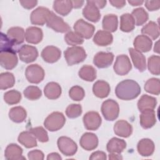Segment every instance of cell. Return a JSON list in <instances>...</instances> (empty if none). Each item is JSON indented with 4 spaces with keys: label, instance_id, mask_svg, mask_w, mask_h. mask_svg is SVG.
Returning <instances> with one entry per match:
<instances>
[{
    "label": "cell",
    "instance_id": "cell-41",
    "mask_svg": "<svg viewBox=\"0 0 160 160\" xmlns=\"http://www.w3.org/2000/svg\"><path fill=\"white\" fill-rule=\"evenodd\" d=\"M148 68L149 71L154 75L160 74V58L159 56L152 55L148 58Z\"/></svg>",
    "mask_w": 160,
    "mask_h": 160
},
{
    "label": "cell",
    "instance_id": "cell-44",
    "mask_svg": "<svg viewBox=\"0 0 160 160\" xmlns=\"http://www.w3.org/2000/svg\"><path fill=\"white\" fill-rule=\"evenodd\" d=\"M64 40L68 45L76 46L83 43L84 39L74 31H69L64 36Z\"/></svg>",
    "mask_w": 160,
    "mask_h": 160
},
{
    "label": "cell",
    "instance_id": "cell-37",
    "mask_svg": "<svg viewBox=\"0 0 160 160\" xmlns=\"http://www.w3.org/2000/svg\"><path fill=\"white\" fill-rule=\"evenodd\" d=\"M96 69L90 65L83 66L78 72L80 78L89 82H92L96 78Z\"/></svg>",
    "mask_w": 160,
    "mask_h": 160
},
{
    "label": "cell",
    "instance_id": "cell-34",
    "mask_svg": "<svg viewBox=\"0 0 160 160\" xmlns=\"http://www.w3.org/2000/svg\"><path fill=\"white\" fill-rule=\"evenodd\" d=\"M8 115L12 121L16 123H21L25 121L27 117V112L24 108L16 106L9 110Z\"/></svg>",
    "mask_w": 160,
    "mask_h": 160
},
{
    "label": "cell",
    "instance_id": "cell-17",
    "mask_svg": "<svg viewBox=\"0 0 160 160\" xmlns=\"http://www.w3.org/2000/svg\"><path fill=\"white\" fill-rule=\"evenodd\" d=\"M97 136L92 132H85L80 139V146L86 151H91L96 149L98 145Z\"/></svg>",
    "mask_w": 160,
    "mask_h": 160
},
{
    "label": "cell",
    "instance_id": "cell-58",
    "mask_svg": "<svg viewBox=\"0 0 160 160\" xmlns=\"http://www.w3.org/2000/svg\"><path fill=\"white\" fill-rule=\"evenodd\" d=\"M109 159H122V157L117 153H109Z\"/></svg>",
    "mask_w": 160,
    "mask_h": 160
},
{
    "label": "cell",
    "instance_id": "cell-35",
    "mask_svg": "<svg viewBox=\"0 0 160 160\" xmlns=\"http://www.w3.org/2000/svg\"><path fill=\"white\" fill-rule=\"evenodd\" d=\"M141 33L147 35L149 38L152 40L156 39L159 36V25L154 21H149L141 29Z\"/></svg>",
    "mask_w": 160,
    "mask_h": 160
},
{
    "label": "cell",
    "instance_id": "cell-23",
    "mask_svg": "<svg viewBox=\"0 0 160 160\" xmlns=\"http://www.w3.org/2000/svg\"><path fill=\"white\" fill-rule=\"evenodd\" d=\"M5 158L8 160L26 159L22 156V149L16 144H9L4 151Z\"/></svg>",
    "mask_w": 160,
    "mask_h": 160
},
{
    "label": "cell",
    "instance_id": "cell-10",
    "mask_svg": "<svg viewBox=\"0 0 160 160\" xmlns=\"http://www.w3.org/2000/svg\"><path fill=\"white\" fill-rule=\"evenodd\" d=\"M19 59L25 63H30L34 61L38 57V51L33 46L25 44L22 46L18 50Z\"/></svg>",
    "mask_w": 160,
    "mask_h": 160
},
{
    "label": "cell",
    "instance_id": "cell-40",
    "mask_svg": "<svg viewBox=\"0 0 160 160\" xmlns=\"http://www.w3.org/2000/svg\"><path fill=\"white\" fill-rule=\"evenodd\" d=\"M144 89L150 94L159 95L160 93L159 79L154 78L149 79L144 84Z\"/></svg>",
    "mask_w": 160,
    "mask_h": 160
},
{
    "label": "cell",
    "instance_id": "cell-49",
    "mask_svg": "<svg viewBox=\"0 0 160 160\" xmlns=\"http://www.w3.org/2000/svg\"><path fill=\"white\" fill-rule=\"evenodd\" d=\"M28 159L30 160H42L44 159V153L38 149L31 151L28 154Z\"/></svg>",
    "mask_w": 160,
    "mask_h": 160
},
{
    "label": "cell",
    "instance_id": "cell-29",
    "mask_svg": "<svg viewBox=\"0 0 160 160\" xmlns=\"http://www.w3.org/2000/svg\"><path fill=\"white\" fill-rule=\"evenodd\" d=\"M126 148V141L118 138H112L108 141L106 145V149L109 153L120 154Z\"/></svg>",
    "mask_w": 160,
    "mask_h": 160
},
{
    "label": "cell",
    "instance_id": "cell-18",
    "mask_svg": "<svg viewBox=\"0 0 160 160\" xmlns=\"http://www.w3.org/2000/svg\"><path fill=\"white\" fill-rule=\"evenodd\" d=\"M152 40L146 35H138L135 38L133 42L134 49L141 52L149 51L152 48Z\"/></svg>",
    "mask_w": 160,
    "mask_h": 160
},
{
    "label": "cell",
    "instance_id": "cell-53",
    "mask_svg": "<svg viewBox=\"0 0 160 160\" xmlns=\"http://www.w3.org/2000/svg\"><path fill=\"white\" fill-rule=\"evenodd\" d=\"M109 2L112 6L116 7V8H121L124 7L126 4V1H123V0H119V1L111 0L109 1Z\"/></svg>",
    "mask_w": 160,
    "mask_h": 160
},
{
    "label": "cell",
    "instance_id": "cell-24",
    "mask_svg": "<svg viewBox=\"0 0 160 160\" xmlns=\"http://www.w3.org/2000/svg\"><path fill=\"white\" fill-rule=\"evenodd\" d=\"M140 124L144 129H149L156 123V113L154 110H146L140 115Z\"/></svg>",
    "mask_w": 160,
    "mask_h": 160
},
{
    "label": "cell",
    "instance_id": "cell-1",
    "mask_svg": "<svg viewBox=\"0 0 160 160\" xmlns=\"http://www.w3.org/2000/svg\"><path fill=\"white\" fill-rule=\"evenodd\" d=\"M141 89L137 82L132 79H125L118 84L115 89L116 96L124 101L132 100L141 93Z\"/></svg>",
    "mask_w": 160,
    "mask_h": 160
},
{
    "label": "cell",
    "instance_id": "cell-43",
    "mask_svg": "<svg viewBox=\"0 0 160 160\" xmlns=\"http://www.w3.org/2000/svg\"><path fill=\"white\" fill-rule=\"evenodd\" d=\"M4 101L9 105L16 104L19 103L21 99V94L16 90H10L4 94Z\"/></svg>",
    "mask_w": 160,
    "mask_h": 160
},
{
    "label": "cell",
    "instance_id": "cell-51",
    "mask_svg": "<svg viewBox=\"0 0 160 160\" xmlns=\"http://www.w3.org/2000/svg\"><path fill=\"white\" fill-rule=\"evenodd\" d=\"M107 159L106 154L103 151H97L94 152H92L90 157L89 159L91 160H94V159H101V160H106Z\"/></svg>",
    "mask_w": 160,
    "mask_h": 160
},
{
    "label": "cell",
    "instance_id": "cell-55",
    "mask_svg": "<svg viewBox=\"0 0 160 160\" xmlns=\"http://www.w3.org/2000/svg\"><path fill=\"white\" fill-rule=\"evenodd\" d=\"M47 159L48 160H61L62 159V158L61 157V156L57 153V152H51L50 154H49L47 156Z\"/></svg>",
    "mask_w": 160,
    "mask_h": 160
},
{
    "label": "cell",
    "instance_id": "cell-9",
    "mask_svg": "<svg viewBox=\"0 0 160 160\" xmlns=\"http://www.w3.org/2000/svg\"><path fill=\"white\" fill-rule=\"evenodd\" d=\"M113 69L118 75L124 76L128 74L132 69V65L129 57L124 54L118 56L113 66Z\"/></svg>",
    "mask_w": 160,
    "mask_h": 160
},
{
    "label": "cell",
    "instance_id": "cell-45",
    "mask_svg": "<svg viewBox=\"0 0 160 160\" xmlns=\"http://www.w3.org/2000/svg\"><path fill=\"white\" fill-rule=\"evenodd\" d=\"M29 131L35 136V138L39 142H46L49 141L48 132L42 126L31 128L29 129Z\"/></svg>",
    "mask_w": 160,
    "mask_h": 160
},
{
    "label": "cell",
    "instance_id": "cell-48",
    "mask_svg": "<svg viewBox=\"0 0 160 160\" xmlns=\"http://www.w3.org/2000/svg\"><path fill=\"white\" fill-rule=\"evenodd\" d=\"M82 107L79 104H71L69 105L66 109V116L71 119L79 117L82 114Z\"/></svg>",
    "mask_w": 160,
    "mask_h": 160
},
{
    "label": "cell",
    "instance_id": "cell-21",
    "mask_svg": "<svg viewBox=\"0 0 160 160\" xmlns=\"http://www.w3.org/2000/svg\"><path fill=\"white\" fill-rule=\"evenodd\" d=\"M138 152L140 155L144 157L151 156L154 151L155 145L154 142L148 138L141 139L137 145Z\"/></svg>",
    "mask_w": 160,
    "mask_h": 160
},
{
    "label": "cell",
    "instance_id": "cell-52",
    "mask_svg": "<svg viewBox=\"0 0 160 160\" xmlns=\"http://www.w3.org/2000/svg\"><path fill=\"white\" fill-rule=\"evenodd\" d=\"M19 3L21 4V6L26 9H31L33 8H34L37 4L38 1L35 0H30V1H20Z\"/></svg>",
    "mask_w": 160,
    "mask_h": 160
},
{
    "label": "cell",
    "instance_id": "cell-42",
    "mask_svg": "<svg viewBox=\"0 0 160 160\" xmlns=\"http://www.w3.org/2000/svg\"><path fill=\"white\" fill-rule=\"evenodd\" d=\"M24 96L29 100L34 101L41 97V90L36 86H29L27 87L23 91Z\"/></svg>",
    "mask_w": 160,
    "mask_h": 160
},
{
    "label": "cell",
    "instance_id": "cell-12",
    "mask_svg": "<svg viewBox=\"0 0 160 160\" xmlns=\"http://www.w3.org/2000/svg\"><path fill=\"white\" fill-rule=\"evenodd\" d=\"M51 11L47 8L39 6L33 10L30 16L31 22L34 25L43 26L47 22L48 17Z\"/></svg>",
    "mask_w": 160,
    "mask_h": 160
},
{
    "label": "cell",
    "instance_id": "cell-39",
    "mask_svg": "<svg viewBox=\"0 0 160 160\" xmlns=\"http://www.w3.org/2000/svg\"><path fill=\"white\" fill-rule=\"evenodd\" d=\"M14 84L15 78L12 73L5 72L0 74V88L1 90H6L11 88Z\"/></svg>",
    "mask_w": 160,
    "mask_h": 160
},
{
    "label": "cell",
    "instance_id": "cell-15",
    "mask_svg": "<svg viewBox=\"0 0 160 160\" xmlns=\"http://www.w3.org/2000/svg\"><path fill=\"white\" fill-rule=\"evenodd\" d=\"M41 55L43 60L46 62L54 63L60 59L61 51L56 46H48L42 49Z\"/></svg>",
    "mask_w": 160,
    "mask_h": 160
},
{
    "label": "cell",
    "instance_id": "cell-3",
    "mask_svg": "<svg viewBox=\"0 0 160 160\" xmlns=\"http://www.w3.org/2000/svg\"><path fill=\"white\" fill-rule=\"evenodd\" d=\"M66 122V118L61 112H53L44 120V126L49 131L54 132L61 129Z\"/></svg>",
    "mask_w": 160,
    "mask_h": 160
},
{
    "label": "cell",
    "instance_id": "cell-26",
    "mask_svg": "<svg viewBox=\"0 0 160 160\" xmlns=\"http://www.w3.org/2000/svg\"><path fill=\"white\" fill-rule=\"evenodd\" d=\"M113 41V36L111 32L99 30L98 31L93 38V42L99 46H107L110 45Z\"/></svg>",
    "mask_w": 160,
    "mask_h": 160
},
{
    "label": "cell",
    "instance_id": "cell-8",
    "mask_svg": "<svg viewBox=\"0 0 160 160\" xmlns=\"http://www.w3.org/2000/svg\"><path fill=\"white\" fill-rule=\"evenodd\" d=\"M73 28L76 33L85 39H90L95 31V27L92 24L85 21L82 19H78L74 23Z\"/></svg>",
    "mask_w": 160,
    "mask_h": 160
},
{
    "label": "cell",
    "instance_id": "cell-46",
    "mask_svg": "<svg viewBox=\"0 0 160 160\" xmlns=\"http://www.w3.org/2000/svg\"><path fill=\"white\" fill-rule=\"evenodd\" d=\"M69 96L71 99L75 101H79L83 99L85 96L84 89L79 86H72L69 91Z\"/></svg>",
    "mask_w": 160,
    "mask_h": 160
},
{
    "label": "cell",
    "instance_id": "cell-11",
    "mask_svg": "<svg viewBox=\"0 0 160 160\" xmlns=\"http://www.w3.org/2000/svg\"><path fill=\"white\" fill-rule=\"evenodd\" d=\"M84 127L90 131L97 130L102 122L99 114L96 111H89L86 112L82 118Z\"/></svg>",
    "mask_w": 160,
    "mask_h": 160
},
{
    "label": "cell",
    "instance_id": "cell-32",
    "mask_svg": "<svg viewBox=\"0 0 160 160\" xmlns=\"http://www.w3.org/2000/svg\"><path fill=\"white\" fill-rule=\"evenodd\" d=\"M102 26L104 31L109 32H115L118 26V16L113 14L105 15L102 19Z\"/></svg>",
    "mask_w": 160,
    "mask_h": 160
},
{
    "label": "cell",
    "instance_id": "cell-6",
    "mask_svg": "<svg viewBox=\"0 0 160 160\" xmlns=\"http://www.w3.org/2000/svg\"><path fill=\"white\" fill-rule=\"evenodd\" d=\"M25 75L27 80L33 84H39L41 82L45 76L43 68L37 64L28 66L25 71Z\"/></svg>",
    "mask_w": 160,
    "mask_h": 160
},
{
    "label": "cell",
    "instance_id": "cell-28",
    "mask_svg": "<svg viewBox=\"0 0 160 160\" xmlns=\"http://www.w3.org/2000/svg\"><path fill=\"white\" fill-rule=\"evenodd\" d=\"M157 104V100L152 96L147 94L142 95L138 102V108L142 112L146 110H154Z\"/></svg>",
    "mask_w": 160,
    "mask_h": 160
},
{
    "label": "cell",
    "instance_id": "cell-50",
    "mask_svg": "<svg viewBox=\"0 0 160 160\" xmlns=\"http://www.w3.org/2000/svg\"><path fill=\"white\" fill-rule=\"evenodd\" d=\"M145 6L149 11H157L160 8V1H146Z\"/></svg>",
    "mask_w": 160,
    "mask_h": 160
},
{
    "label": "cell",
    "instance_id": "cell-47",
    "mask_svg": "<svg viewBox=\"0 0 160 160\" xmlns=\"http://www.w3.org/2000/svg\"><path fill=\"white\" fill-rule=\"evenodd\" d=\"M16 45L9 37L4 34L1 33V51H16L13 47Z\"/></svg>",
    "mask_w": 160,
    "mask_h": 160
},
{
    "label": "cell",
    "instance_id": "cell-30",
    "mask_svg": "<svg viewBox=\"0 0 160 160\" xmlns=\"http://www.w3.org/2000/svg\"><path fill=\"white\" fill-rule=\"evenodd\" d=\"M62 89L60 85L55 82H48L44 88L45 96L49 99H56L61 94Z\"/></svg>",
    "mask_w": 160,
    "mask_h": 160
},
{
    "label": "cell",
    "instance_id": "cell-31",
    "mask_svg": "<svg viewBox=\"0 0 160 160\" xmlns=\"http://www.w3.org/2000/svg\"><path fill=\"white\" fill-rule=\"evenodd\" d=\"M73 8L71 1H54L53 2L54 10L60 15L63 16H67Z\"/></svg>",
    "mask_w": 160,
    "mask_h": 160
},
{
    "label": "cell",
    "instance_id": "cell-59",
    "mask_svg": "<svg viewBox=\"0 0 160 160\" xmlns=\"http://www.w3.org/2000/svg\"><path fill=\"white\" fill-rule=\"evenodd\" d=\"M154 51L157 52V53H159V48H158V41H157L156 42V44L154 46Z\"/></svg>",
    "mask_w": 160,
    "mask_h": 160
},
{
    "label": "cell",
    "instance_id": "cell-20",
    "mask_svg": "<svg viewBox=\"0 0 160 160\" xmlns=\"http://www.w3.org/2000/svg\"><path fill=\"white\" fill-rule=\"evenodd\" d=\"M42 31L38 27L31 26L28 28L26 30L25 39L28 43L37 44L42 41Z\"/></svg>",
    "mask_w": 160,
    "mask_h": 160
},
{
    "label": "cell",
    "instance_id": "cell-22",
    "mask_svg": "<svg viewBox=\"0 0 160 160\" xmlns=\"http://www.w3.org/2000/svg\"><path fill=\"white\" fill-rule=\"evenodd\" d=\"M129 52L134 67L140 72H143L146 69V58L142 52L136 50L134 48H129Z\"/></svg>",
    "mask_w": 160,
    "mask_h": 160
},
{
    "label": "cell",
    "instance_id": "cell-38",
    "mask_svg": "<svg viewBox=\"0 0 160 160\" xmlns=\"http://www.w3.org/2000/svg\"><path fill=\"white\" fill-rule=\"evenodd\" d=\"M136 26L144 24L149 19V14L143 8H138L133 9L131 13Z\"/></svg>",
    "mask_w": 160,
    "mask_h": 160
},
{
    "label": "cell",
    "instance_id": "cell-4",
    "mask_svg": "<svg viewBox=\"0 0 160 160\" xmlns=\"http://www.w3.org/2000/svg\"><path fill=\"white\" fill-rule=\"evenodd\" d=\"M101 112L104 119L109 121L116 119L119 113V107L118 103L113 99H107L101 105Z\"/></svg>",
    "mask_w": 160,
    "mask_h": 160
},
{
    "label": "cell",
    "instance_id": "cell-27",
    "mask_svg": "<svg viewBox=\"0 0 160 160\" xmlns=\"http://www.w3.org/2000/svg\"><path fill=\"white\" fill-rule=\"evenodd\" d=\"M7 36L16 45H19L24 41L25 32L22 28L12 27L8 30Z\"/></svg>",
    "mask_w": 160,
    "mask_h": 160
},
{
    "label": "cell",
    "instance_id": "cell-57",
    "mask_svg": "<svg viewBox=\"0 0 160 160\" xmlns=\"http://www.w3.org/2000/svg\"><path fill=\"white\" fill-rule=\"evenodd\" d=\"M144 1H139V0H129L128 2L132 6H137L141 5Z\"/></svg>",
    "mask_w": 160,
    "mask_h": 160
},
{
    "label": "cell",
    "instance_id": "cell-19",
    "mask_svg": "<svg viewBox=\"0 0 160 160\" xmlns=\"http://www.w3.org/2000/svg\"><path fill=\"white\" fill-rule=\"evenodd\" d=\"M115 134L122 138H128L132 133V126L125 120H119L114 125Z\"/></svg>",
    "mask_w": 160,
    "mask_h": 160
},
{
    "label": "cell",
    "instance_id": "cell-36",
    "mask_svg": "<svg viewBox=\"0 0 160 160\" xmlns=\"http://www.w3.org/2000/svg\"><path fill=\"white\" fill-rule=\"evenodd\" d=\"M135 28V22L133 17L129 13H125L120 17V29L122 32H129Z\"/></svg>",
    "mask_w": 160,
    "mask_h": 160
},
{
    "label": "cell",
    "instance_id": "cell-54",
    "mask_svg": "<svg viewBox=\"0 0 160 160\" xmlns=\"http://www.w3.org/2000/svg\"><path fill=\"white\" fill-rule=\"evenodd\" d=\"M91 2L98 8V9H102L103 8L106 4L107 1H100V0H94L91 1Z\"/></svg>",
    "mask_w": 160,
    "mask_h": 160
},
{
    "label": "cell",
    "instance_id": "cell-16",
    "mask_svg": "<svg viewBox=\"0 0 160 160\" xmlns=\"http://www.w3.org/2000/svg\"><path fill=\"white\" fill-rule=\"evenodd\" d=\"M82 15L86 19L93 22H98L101 18V13L99 9L91 1L86 2V5L82 9Z\"/></svg>",
    "mask_w": 160,
    "mask_h": 160
},
{
    "label": "cell",
    "instance_id": "cell-2",
    "mask_svg": "<svg viewBox=\"0 0 160 160\" xmlns=\"http://www.w3.org/2000/svg\"><path fill=\"white\" fill-rule=\"evenodd\" d=\"M67 64L72 66L82 62L87 57L84 49L81 46H72L68 48L64 52Z\"/></svg>",
    "mask_w": 160,
    "mask_h": 160
},
{
    "label": "cell",
    "instance_id": "cell-33",
    "mask_svg": "<svg viewBox=\"0 0 160 160\" xmlns=\"http://www.w3.org/2000/svg\"><path fill=\"white\" fill-rule=\"evenodd\" d=\"M18 141L26 148H32L37 146L36 138L29 131L21 132L18 138Z\"/></svg>",
    "mask_w": 160,
    "mask_h": 160
},
{
    "label": "cell",
    "instance_id": "cell-25",
    "mask_svg": "<svg viewBox=\"0 0 160 160\" xmlns=\"http://www.w3.org/2000/svg\"><path fill=\"white\" fill-rule=\"evenodd\" d=\"M111 91L110 86L105 81L99 80L95 82L92 86L93 94L99 98H106Z\"/></svg>",
    "mask_w": 160,
    "mask_h": 160
},
{
    "label": "cell",
    "instance_id": "cell-13",
    "mask_svg": "<svg viewBox=\"0 0 160 160\" xmlns=\"http://www.w3.org/2000/svg\"><path fill=\"white\" fill-rule=\"evenodd\" d=\"M18 59L15 51H1L0 63L1 66L7 69H14L18 64Z\"/></svg>",
    "mask_w": 160,
    "mask_h": 160
},
{
    "label": "cell",
    "instance_id": "cell-14",
    "mask_svg": "<svg viewBox=\"0 0 160 160\" xmlns=\"http://www.w3.org/2000/svg\"><path fill=\"white\" fill-rule=\"evenodd\" d=\"M114 59V54L110 52H99L94 56L93 63L98 68H106L111 65Z\"/></svg>",
    "mask_w": 160,
    "mask_h": 160
},
{
    "label": "cell",
    "instance_id": "cell-7",
    "mask_svg": "<svg viewBox=\"0 0 160 160\" xmlns=\"http://www.w3.org/2000/svg\"><path fill=\"white\" fill-rule=\"evenodd\" d=\"M57 144L59 151L66 156H71L76 154L78 150L76 143L70 138L61 136L58 138Z\"/></svg>",
    "mask_w": 160,
    "mask_h": 160
},
{
    "label": "cell",
    "instance_id": "cell-56",
    "mask_svg": "<svg viewBox=\"0 0 160 160\" xmlns=\"http://www.w3.org/2000/svg\"><path fill=\"white\" fill-rule=\"evenodd\" d=\"M72 1V3L73 8H75V9H78V8H81L84 2V1Z\"/></svg>",
    "mask_w": 160,
    "mask_h": 160
},
{
    "label": "cell",
    "instance_id": "cell-5",
    "mask_svg": "<svg viewBox=\"0 0 160 160\" xmlns=\"http://www.w3.org/2000/svg\"><path fill=\"white\" fill-rule=\"evenodd\" d=\"M47 26L54 31L61 33L69 32L71 30L70 26L64 21L63 19L57 16L52 11H51L46 22Z\"/></svg>",
    "mask_w": 160,
    "mask_h": 160
}]
</instances>
